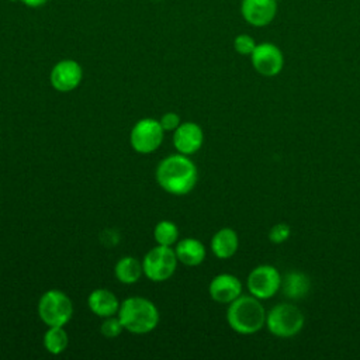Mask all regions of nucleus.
I'll return each instance as SVG.
<instances>
[{"mask_svg": "<svg viewBox=\"0 0 360 360\" xmlns=\"http://www.w3.org/2000/svg\"><path fill=\"white\" fill-rule=\"evenodd\" d=\"M198 172L195 163L187 155L176 153L165 158L156 167V180L169 194H188L197 184Z\"/></svg>", "mask_w": 360, "mask_h": 360, "instance_id": "1", "label": "nucleus"}, {"mask_svg": "<svg viewBox=\"0 0 360 360\" xmlns=\"http://www.w3.org/2000/svg\"><path fill=\"white\" fill-rule=\"evenodd\" d=\"M266 309L259 298L250 295H239L229 302L226 321L232 330L240 335H252L266 325Z\"/></svg>", "mask_w": 360, "mask_h": 360, "instance_id": "2", "label": "nucleus"}, {"mask_svg": "<svg viewBox=\"0 0 360 360\" xmlns=\"http://www.w3.org/2000/svg\"><path fill=\"white\" fill-rule=\"evenodd\" d=\"M118 318L125 330L136 335L153 330L159 323L158 307L145 297H129L118 309Z\"/></svg>", "mask_w": 360, "mask_h": 360, "instance_id": "3", "label": "nucleus"}, {"mask_svg": "<svg viewBox=\"0 0 360 360\" xmlns=\"http://www.w3.org/2000/svg\"><path fill=\"white\" fill-rule=\"evenodd\" d=\"M304 314L294 304H277L266 314V328L277 338H292L304 328Z\"/></svg>", "mask_w": 360, "mask_h": 360, "instance_id": "4", "label": "nucleus"}, {"mask_svg": "<svg viewBox=\"0 0 360 360\" xmlns=\"http://www.w3.org/2000/svg\"><path fill=\"white\" fill-rule=\"evenodd\" d=\"M38 315L48 326H65L73 315V302L66 292L48 290L38 301Z\"/></svg>", "mask_w": 360, "mask_h": 360, "instance_id": "5", "label": "nucleus"}, {"mask_svg": "<svg viewBox=\"0 0 360 360\" xmlns=\"http://www.w3.org/2000/svg\"><path fill=\"white\" fill-rule=\"evenodd\" d=\"M177 262L176 252L172 246L158 245L152 248L142 260L143 274L152 281H165L174 274Z\"/></svg>", "mask_w": 360, "mask_h": 360, "instance_id": "6", "label": "nucleus"}, {"mask_svg": "<svg viewBox=\"0 0 360 360\" xmlns=\"http://www.w3.org/2000/svg\"><path fill=\"white\" fill-rule=\"evenodd\" d=\"M165 129L160 122L153 118H142L135 122L129 134V142L138 153H152L163 142Z\"/></svg>", "mask_w": 360, "mask_h": 360, "instance_id": "7", "label": "nucleus"}, {"mask_svg": "<svg viewBox=\"0 0 360 360\" xmlns=\"http://www.w3.org/2000/svg\"><path fill=\"white\" fill-rule=\"evenodd\" d=\"M246 284L253 297L267 300L281 288V274L271 264H260L250 270Z\"/></svg>", "mask_w": 360, "mask_h": 360, "instance_id": "8", "label": "nucleus"}, {"mask_svg": "<svg viewBox=\"0 0 360 360\" xmlns=\"http://www.w3.org/2000/svg\"><path fill=\"white\" fill-rule=\"evenodd\" d=\"M255 70L266 77L277 76L284 66V55L281 49L271 42H260L250 55Z\"/></svg>", "mask_w": 360, "mask_h": 360, "instance_id": "9", "label": "nucleus"}, {"mask_svg": "<svg viewBox=\"0 0 360 360\" xmlns=\"http://www.w3.org/2000/svg\"><path fill=\"white\" fill-rule=\"evenodd\" d=\"M51 84L55 90L68 93L75 90L82 79H83V69L82 66L72 59H65L58 62L51 70Z\"/></svg>", "mask_w": 360, "mask_h": 360, "instance_id": "10", "label": "nucleus"}, {"mask_svg": "<svg viewBox=\"0 0 360 360\" xmlns=\"http://www.w3.org/2000/svg\"><path fill=\"white\" fill-rule=\"evenodd\" d=\"M240 14L253 27L269 25L277 14V0H242Z\"/></svg>", "mask_w": 360, "mask_h": 360, "instance_id": "11", "label": "nucleus"}, {"mask_svg": "<svg viewBox=\"0 0 360 360\" xmlns=\"http://www.w3.org/2000/svg\"><path fill=\"white\" fill-rule=\"evenodd\" d=\"M204 142V132L202 128L193 121L181 122L176 129L173 135V143L174 148L179 150V153L183 155H193L195 153Z\"/></svg>", "mask_w": 360, "mask_h": 360, "instance_id": "12", "label": "nucleus"}, {"mask_svg": "<svg viewBox=\"0 0 360 360\" xmlns=\"http://www.w3.org/2000/svg\"><path fill=\"white\" fill-rule=\"evenodd\" d=\"M208 292L215 302L229 304L242 295V283L236 276L222 273L211 280Z\"/></svg>", "mask_w": 360, "mask_h": 360, "instance_id": "13", "label": "nucleus"}, {"mask_svg": "<svg viewBox=\"0 0 360 360\" xmlns=\"http://www.w3.org/2000/svg\"><path fill=\"white\" fill-rule=\"evenodd\" d=\"M87 304L90 311L101 318L115 315L121 305L117 295L107 288L93 290L87 298Z\"/></svg>", "mask_w": 360, "mask_h": 360, "instance_id": "14", "label": "nucleus"}, {"mask_svg": "<svg viewBox=\"0 0 360 360\" xmlns=\"http://www.w3.org/2000/svg\"><path fill=\"white\" fill-rule=\"evenodd\" d=\"M177 260L186 266H198L205 259V246L195 238H184L174 248Z\"/></svg>", "mask_w": 360, "mask_h": 360, "instance_id": "15", "label": "nucleus"}, {"mask_svg": "<svg viewBox=\"0 0 360 360\" xmlns=\"http://www.w3.org/2000/svg\"><path fill=\"white\" fill-rule=\"evenodd\" d=\"M239 248L238 233L232 228H222L211 239V250L218 259L232 257Z\"/></svg>", "mask_w": 360, "mask_h": 360, "instance_id": "16", "label": "nucleus"}, {"mask_svg": "<svg viewBox=\"0 0 360 360\" xmlns=\"http://www.w3.org/2000/svg\"><path fill=\"white\" fill-rule=\"evenodd\" d=\"M281 288L287 298L301 300L309 292L311 280L301 271H288L281 278Z\"/></svg>", "mask_w": 360, "mask_h": 360, "instance_id": "17", "label": "nucleus"}, {"mask_svg": "<svg viewBox=\"0 0 360 360\" xmlns=\"http://www.w3.org/2000/svg\"><path fill=\"white\" fill-rule=\"evenodd\" d=\"M114 274L122 284H135L143 274L142 263L134 256H124L115 263Z\"/></svg>", "mask_w": 360, "mask_h": 360, "instance_id": "18", "label": "nucleus"}, {"mask_svg": "<svg viewBox=\"0 0 360 360\" xmlns=\"http://www.w3.org/2000/svg\"><path fill=\"white\" fill-rule=\"evenodd\" d=\"M69 338L63 326H48L44 335V346L51 354H60L68 347Z\"/></svg>", "mask_w": 360, "mask_h": 360, "instance_id": "19", "label": "nucleus"}, {"mask_svg": "<svg viewBox=\"0 0 360 360\" xmlns=\"http://www.w3.org/2000/svg\"><path fill=\"white\" fill-rule=\"evenodd\" d=\"M153 238L158 245L173 246L179 239V228L169 219L159 221L153 229Z\"/></svg>", "mask_w": 360, "mask_h": 360, "instance_id": "20", "label": "nucleus"}, {"mask_svg": "<svg viewBox=\"0 0 360 360\" xmlns=\"http://www.w3.org/2000/svg\"><path fill=\"white\" fill-rule=\"evenodd\" d=\"M100 330H101V335H103L104 338H107V339H114V338H117V336L124 330V326H122L120 318L112 315V316L104 318Z\"/></svg>", "mask_w": 360, "mask_h": 360, "instance_id": "21", "label": "nucleus"}, {"mask_svg": "<svg viewBox=\"0 0 360 360\" xmlns=\"http://www.w3.org/2000/svg\"><path fill=\"white\" fill-rule=\"evenodd\" d=\"M256 45H257L256 41L248 34H239L233 39V48L239 55H245V56L249 55L250 56L252 52L255 51Z\"/></svg>", "mask_w": 360, "mask_h": 360, "instance_id": "22", "label": "nucleus"}, {"mask_svg": "<svg viewBox=\"0 0 360 360\" xmlns=\"http://www.w3.org/2000/svg\"><path fill=\"white\" fill-rule=\"evenodd\" d=\"M290 235H291V228L285 222H278L273 225L269 231V239L276 245L285 242L290 238Z\"/></svg>", "mask_w": 360, "mask_h": 360, "instance_id": "23", "label": "nucleus"}, {"mask_svg": "<svg viewBox=\"0 0 360 360\" xmlns=\"http://www.w3.org/2000/svg\"><path fill=\"white\" fill-rule=\"evenodd\" d=\"M159 122L165 131H174L181 124L180 115L176 112H172V111L163 114L162 118L159 120Z\"/></svg>", "mask_w": 360, "mask_h": 360, "instance_id": "24", "label": "nucleus"}, {"mask_svg": "<svg viewBox=\"0 0 360 360\" xmlns=\"http://www.w3.org/2000/svg\"><path fill=\"white\" fill-rule=\"evenodd\" d=\"M25 6H28V7H41V6H44L48 0H21Z\"/></svg>", "mask_w": 360, "mask_h": 360, "instance_id": "25", "label": "nucleus"}]
</instances>
